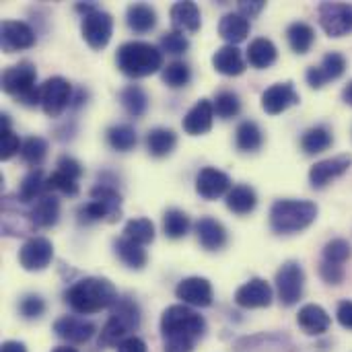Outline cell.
<instances>
[{"label": "cell", "instance_id": "obj_22", "mask_svg": "<svg viewBox=\"0 0 352 352\" xmlns=\"http://www.w3.org/2000/svg\"><path fill=\"white\" fill-rule=\"evenodd\" d=\"M297 324H299V328L305 334H309V336H322V334H326L330 330L332 318L328 316V311L322 305L309 303V305H303L299 309Z\"/></svg>", "mask_w": 352, "mask_h": 352}, {"label": "cell", "instance_id": "obj_12", "mask_svg": "<svg viewBox=\"0 0 352 352\" xmlns=\"http://www.w3.org/2000/svg\"><path fill=\"white\" fill-rule=\"evenodd\" d=\"M344 72H346V58L340 52H328L322 58V64L320 66H309L307 68L305 78H307V85L311 89H322L330 80L340 78Z\"/></svg>", "mask_w": 352, "mask_h": 352}, {"label": "cell", "instance_id": "obj_56", "mask_svg": "<svg viewBox=\"0 0 352 352\" xmlns=\"http://www.w3.org/2000/svg\"><path fill=\"white\" fill-rule=\"evenodd\" d=\"M52 352H78L76 349H70V346H56Z\"/></svg>", "mask_w": 352, "mask_h": 352}, {"label": "cell", "instance_id": "obj_27", "mask_svg": "<svg viewBox=\"0 0 352 352\" xmlns=\"http://www.w3.org/2000/svg\"><path fill=\"white\" fill-rule=\"evenodd\" d=\"M250 19H245L243 14L239 12H227L221 23H219V35L229 43V45H237L241 41L248 39L250 35Z\"/></svg>", "mask_w": 352, "mask_h": 352}, {"label": "cell", "instance_id": "obj_34", "mask_svg": "<svg viewBox=\"0 0 352 352\" xmlns=\"http://www.w3.org/2000/svg\"><path fill=\"white\" fill-rule=\"evenodd\" d=\"M287 39L295 54H307L316 41V29L305 21H295L287 29Z\"/></svg>", "mask_w": 352, "mask_h": 352}, {"label": "cell", "instance_id": "obj_29", "mask_svg": "<svg viewBox=\"0 0 352 352\" xmlns=\"http://www.w3.org/2000/svg\"><path fill=\"white\" fill-rule=\"evenodd\" d=\"M126 23L136 33H148L157 25V12L151 4L134 2L126 8Z\"/></svg>", "mask_w": 352, "mask_h": 352}, {"label": "cell", "instance_id": "obj_15", "mask_svg": "<svg viewBox=\"0 0 352 352\" xmlns=\"http://www.w3.org/2000/svg\"><path fill=\"white\" fill-rule=\"evenodd\" d=\"M175 297L190 307H210L214 293H212V285L206 278L190 276L175 287Z\"/></svg>", "mask_w": 352, "mask_h": 352}, {"label": "cell", "instance_id": "obj_40", "mask_svg": "<svg viewBox=\"0 0 352 352\" xmlns=\"http://www.w3.org/2000/svg\"><path fill=\"white\" fill-rule=\"evenodd\" d=\"M21 146H23V142H21L19 136L12 132L8 116L2 113V116H0V159H2V161L12 159L16 153H21Z\"/></svg>", "mask_w": 352, "mask_h": 352}, {"label": "cell", "instance_id": "obj_9", "mask_svg": "<svg viewBox=\"0 0 352 352\" xmlns=\"http://www.w3.org/2000/svg\"><path fill=\"white\" fill-rule=\"evenodd\" d=\"M305 272L299 262H285L276 272V293L285 307H293L303 297Z\"/></svg>", "mask_w": 352, "mask_h": 352}, {"label": "cell", "instance_id": "obj_38", "mask_svg": "<svg viewBox=\"0 0 352 352\" xmlns=\"http://www.w3.org/2000/svg\"><path fill=\"white\" fill-rule=\"evenodd\" d=\"M45 192H47V188H45L43 173L39 169H31L19 186V200L21 202H37Z\"/></svg>", "mask_w": 352, "mask_h": 352}, {"label": "cell", "instance_id": "obj_32", "mask_svg": "<svg viewBox=\"0 0 352 352\" xmlns=\"http://www.w3.org/2000/svg\"><path fill=\"white\" fill-rule=\"evenodd\" d=\"M235 144L241 153H256L264 144V132L254 120H245L235 130Z\"/></svg>", "mask_w": 352, "mask_h": 352}, {"label": "cell", "instance_id": "obj_17", "mask_svg": "<svg viewBox=\"0 0 352 352\" xmlns=\"http://www.w3.org/2000/svg\"><path fill=\"white\" fill-rule=\"evenodd\" d=\"M272 299H274L272 287L264 278H252L245 285H241L235 293V303L243 309L270 307Z\"/></svg>", "mask_w": 352, "mask_h": 352}, {"label": "cell", "instance_id": "obj_53", "mask_svg": "<svg viewBox=\"0 0 352 352\" xmlns=\"http://www.w3.org/2000/svg\"><path fill=\"white\" fill-rule=\"evenodd\" d=\"M118 352H146V342L138 336H130L118 344Z\"/></svg>", "mask_w": 352, "mask_h": 352}, {"label": "cell", "instance_id": "obj_2", "mask_svg": "<svg viewBox=\"0 0 352 352\" xmlns=\"http://www.w3.org/2000/svg\"><path fill=\"white\" fill-rule=\"evenodd\" d=\"M118 299L120 295L118 289L111 285V280L97 278V276L82 278L64 293L66 305L78 316H91L103 309H111L118 303Z\"/></svg>", "mask_w": 352, "mask_h": 352}, {"label": "cell", "instance_id": "obj_42", "mask_svg": "<svg viewBox=\"0 0 352 352\" xmlns=\"http://www.w3.org/2000/svg\"><path fill=\"white\" fill-rule=\"evenodd\" d=\"M161 78H163V82H165L167 87H171V89H182V87H186V85L192 80V70H190V66H188L186 62L175 60V62H169L167 66H163Z\"/></svg>", "mask_w": 352, "mask_h": 352}, {"label": "cell", "instance_id": "obj_55", "mask_svg": "<svg viewBox=\"0 0 352 352\" xmlns=\"http://www.w3.org/2000/svg\"><path fill=\"white\" fill-rule=\"evenodd\" d=\"M342 99H344V103H349L352 105V80L344 87V91H342Z\"/></svg>", "mask_w": 352, "mask_h": 352}, {"label": "cell", "instance_id": "obj_35", "mask_svg": "<svg viewBox=\"0 0 352 352\" xmlns=\"http://www.w3.org/2000/svg\"><path fill=\"white\" fill-rule=\"evenodd\" d=\"M334 142V136H332V130L324 124L320 126H314L309 130L303 132L301 136V148L307 153V155H318V153H324L332 146Z\"/></svg>", "mask_w": 352, "mask_h": 352}, {"label": "cell", "instance_id": "obj_45", "mask_svg": "<svg viewBox=\"0 0 352 352\" xmlns=\"http://www.w3.org/2000/svg\"><path fill=\"white\" fill-rule=\"evenodd\" d=\"M352 258V248L346 239H332L324 245L322 252V262L334 264V266H344Z\"/></svg>", "mask_w": 352, "mask_h": 352}, {"label": "cell", "instance_id": "obj_8", "mask_svg": "<svg viewBox=\"0 0 352 352\" xmlns=\"http://www.w3.org/2000/svg\"><path fill=\"white\" fill-rule=\"evenodd\" d=\"M41 93V109L47 118H58L64 113L68 105H72V85L64 76H52L43 85H39Z\"/></svg>", "mask_w": 352, "mask_h": 352}, {"label": "cell", "instance_id": "obj_25", "mask_svg": "<svg viewBox=\"0 0 352 352\" xmlns=\"http://www.w3.org/2000/svg\"><path fill=\"white\" fill-rule=\"evenodd\" d=\"M171 25L175 27V31L182 33H196L202 25V16H200V8L196 2H175L171 6Z\"/></svg>", "mask_w": 352, "mask_h": 352}, {"label": "cell", "instance_id": "obj_19", "mask_svg": "<svg viewBox=\"0 0 352 352\" xmlns=\"http://www.w3.org/2000/svg\"><path fill=\"white\" fill-rule=\"evenodd\" d=\"M54 332L70 344H82L95 336V324L78 316H62L54 322Z\"/></svg>", "mask_w": 352, "mask_h": 352}, {"label": "cell", "instance_id": "obj_13", "mask_svg": "<svg viewBox=\"0 0 352 352\" xmlns=\"http://www.w3.org/2000/svg\"><path fill=\"white\" fill-rule=\"evenodd\" d=\"M54 258V245L45 237H31L19 252V264L27 272H39L50 266Z\"/></svg>", "mask_w": 352, "mask_h": 352}, {"label": "cell", "instance_id": "obj_54", "mask_svg": "<svg viewBox=\"0 0 352 352\" xmlns=\"http://www.w3.org/2000/svg\"><path fill=\"white\" fill-rule=\"evenodd\" d=\"M0 352H27L25 344L23 342H16V340H6L2 342V349Z\"/></svg>", "mask_w": 352, "mask_h": 352}, {"label": "cell", "instance_id": "obj_24", "mask_svg": "<svg viewBox=\"0 0 352 352\" xmlns=\"http://www.w3.org/2000/svg\"><path fill=\"white\" fill-rule=\"evenodd\" d=\"M196 235L200 245L208 252H219L227 245V229L212 217H202L196 223Z\"/></svg>", "mask_w": 352, "mask_h": 352}, {"label": "cell", "instance_id": "obj_48", "mask_svg": "<svg viewBox=\"0 0 352 352\" xmlns=\"http://www.w3.org/2000/svg\"><path fill=\"white\" fill-rule=\"evenodd\" d=\"M19 311L25 320H39L45 314V301L37 295H27L19 303Z\"/></svg>", "mask_w": 352, "mask_h": 352}, {"label": "cell", "instance_id": "obj_49", "mask_svg": "<svg viewBox=\"0 0 352 352\" xmlns=\"http://www.w3.org/2000/svg\"><path fill=\"white\" fill-rule=\"evenodd\" d=\"M320 276H322V280L326 285L338 287V285H342V280L346 276V270H344V266H334V264L320 262Z\"/></svg>", "mask_w": 352, "mask_h": 352}, {"label": "cell", "instance_id": "obj_51", "mask_svg": "<svg viewBox=\"0 0 352 352\" xmlns=\"http://www.w3.org/2000/svg\"><path fill=\"white\" fill-rule=\"evenodd\" d=\"M336 318H338V324L346 330H352V301H340L338 303V309H336Z\"/></svg>", "mask_w": 352, "mask_h": 352}, {"label": "cell", "instance_id": "obj_36", "mask_svg": "<svg viewBox=\"0 0 352 352\" xmlns=\"http://www.w3.org/2000/svg\"><path fill=\"white\" fill-rule=\"evenodd\" d=\"M120 101H122V107L126 109V113L132 118H140L148 109V95L144 93V89L140 85L124 87L120 93Z\"/></svg>", "mask_w": 352, "mask_h": 352}, {"label": "cell", "instance_id": "obj_18", "mask_svg": "<svg viewBox=\"0 0 352 352\" xmlns=\"http://www.w3.org/2000/svg\"><path fill=\"white\" fill-rule=\"evenodd\" d=\"M352 165L351 155H338V157H330L324 161H318L311 169H309V184L318 190L326 188L330 182L338 179L340 175H344Z\"/></svg>", "mask_w": 352, "mask_h": 352}, {"label": "cell", "instance_id": "obj_52", "mask_svg": "<svg viewBox=\"0 0 352 352\" xmlns=\"http://www.w3.org/2000/svg\"><path fill=\"white\" fill-rule=\"evenodd\" d=\"M264 6H266L264 0H252V2L241 0V2H239V14H243L245 19H252V16L260 14V12L264 10Z\"/></svg>", "mask_w": 352, "mask_h": 352}, {"label": "cell", "instance_id": "obj_44", "mask_svg": "<svg viewBox=\"0 0 352 352\" xmlns=\"http://www.w3.org/2000/svg\"><path fill=\"white\" fill-rule=\"evenodd\" d=\"M45 155H47V142H45L41 136H29V138L23 140L21 159H23L27 165H31L33 169H35L37 165L43 163Z\"/></svg>", "mask_w": 352, "mask_h": 352}, {"label": "cell", "instance_id": "obj_3", "mask_svg": "<svg viewBox=\"0 0 352 352\" xmlns=\"http://www.w3.org/2000/svg\"><path fill=\"white\" fill-rule=\"evenodd\" d=\"M116 62L122 74L144 78L163 70V52L148 41H126L118 47Z\"/></svg>", "mask_w": 352, "mask_h": 352}, {"label": "cell", "instance_id": "obj_16", "mask_svg": "<svg viewBox=\"0 0 352 352\" xmlns=\"http://www.w3.org/2000/svg\"><path fill=\"white\" fill-rule=\"evenodd\" d=\"M301 101L293 82H276L262 93V109L270 116H278Z\"/></svg>", "mask_w": 352, "mask_h": 352}, {"label": "cell", "instance_id": "obj_26", "mask_svg": "<svg viewBox=\"0 0 352 352\" xmlns=\"http://www.w3.org/2000/svg\"><path fill=\"white\" fill-rule=\"evenodd\" d=\"M212 66L217 72L225 76H239L245 72V60L239 52L237 45H223L214 52L212 56Z\"/></svg>", "mask_w": 352, "mask_h": 352}, {"label": "cell", "instance_id": "obj_21", "mask_svg": "<svg viewBox=\"0 0 352 352\" xmlns=\"http://www.w3.org/2000/svg\"><path fill=\"white\" fill-rule=\"evenodd\" d=\"M214 122V107L210 99H200L196 101V105L186 113L182 126L186 130V134L190 136H202L206 132H210Z\"/></svg>", "mask_w": 352, "mask_h": 352}, {"label": "cell", "instance_id": "obj_23", "mask_svg": "<svg viewBox=\"0 0 352 352\" xmlns=\"http://www.w3.org/2000/svg\"><path fill=\"white\" fill-rule=\"evenodd\" d=\"M27 214L35 229H50L60 219V202L56 196L43 194L37 202H33V206Z\"/></svg>", "mask_w": 352, "mask_h": 352}, {"label": "cell", "instance_id": "obj_14", "mask_svg": "<svg viewBox=\"0 0 352 352\" xmlns=\"http://www.w3.org/2000/svg\"><path fill=\"white\" fill-rule=\"evenodd\" d=\"M0 41H2V50L6 54L19 52V50H29L35 45V31L25 21L6 19L0 25Z\"/></svg>", "mask_w": 352, "mask_h": 352}, {"label": "cell", "instance_id": "obj_50", "mask_svg": "<svg viewBox=\"0 0 352 352\" xmlns=\"http://www.w3.org/2000/svg\"><path fill=\"white\" fill-rule=\"evenodd\" d=\"M58 171H62L64 175H68V177H72V179H80V175L85 173V169H82V165L74 159V157H68V155H62L60 159H58Z\"/></svg>", "mask_w": 352, "mask_h": 352}, {"label": "cell", "instance_id": "obj_1", "mask_svg": "<svg viewBox=\"0 0 352 352\" xmlns=\"http://www.w3.org/2000/svg\"><path fill=\"white\" fill-rule=\"evenodd\" d=\"M206 322L190 305H171L161 316V336L165 352H192L204 336Z\"/></svg>", "mask_w": 352, "mask_h": 352}, {"label": "cell", "instance_id": "obj_31", "mask_svg": "<svg viewBox=\"0 0 352 352\" xmlns=\"http://www.w3.org/2000/svg\"><path fill=\"white\" fill-rule=\"evenodd\" d=\"M258 206L256 190L248 184L233 186L227 194V208L235 214H250Z\"/></svg>", "mask_w": 352, "mask_h": 352}, {"label": "cell", "instance_id": "obj_37", "mask_svg": "<svg viewBox=\"0 0 352 352\" xmlns=\"http://www.w3.org/2000/svg\"><path fill=\"white\" fill-rule=\"evenodd\" d=\"M138 134L130 124H118L107 130V144L118 153H128L136 146Z\"/></svg>", "mask_w": 352, "mask_h": 352}, {"label": "cell", "instance_id": "obj_43", "mask_svg": "<svg viewBox=\"0 0 352 352\" xmlns=\"http://www.w3.org/2000/svg\"><path fill=\"white\" fill-rule=\"evenodd\" d=\"M212 107L221 120H231L241 111V101H239V95L233 91H219L214 95Z\"/></svg>", "mask_w": 352, "mask_h": 352}, {"label": "cell", "instance_id": "obj_10", "mask_svg": "<svg viewBox=\"0 0 352 352\" xmlns=\"http://www.w3.org/2000/svg\"><path fill=\"white\" fill-rule=\"evenodd\" d=\"M80 33L91 50H103L113 35V16L103 8H95L82 14Z\"/></svg>", "mask_w": 352, "mask_h": 352}, {"label": "cell", "instance_id": "obj_30", "mask_svg": "<svg viewBox=\"0 0 352 352\" xmlns=\"http://www.w3.org/2000/svg\"><path fill=\"white\" fill-rule=\"evenodd\" d=\"M276 58H278V50L268 37H258L248 47V62L258 70L270 68L276 62Z\"/></svg>", "mask_w": 352, "mask_h": 352}, {"label": "cell", "instance_id": "obj_39", "mask_svg": "<svg viewBox=\"0 0 352 352\" xmlns=\"http://www.w3.org/2000/svg\"><path fill=\"white\" fill-rule=\"evenodd\" d=\"M190 217L179 208H169L163 214V231L169 239H182L190 233Z\"/></svg>", "mask_w": 352, "mask_h": 352}, {"label": "cell", "instance_id": "obj_7", "mask_svg": "<svg viewBox=\"0 0 352 352\" xmlns=\"http://www.w3.org/2000/svg\"><path fill=\"white\" fill-rule=\"evenodd\" d=\"M78 223L91 225L99 221L116 223L122 217V196L109 184H99L91 190V202L82 204L76 212Z\"/></svg>", "mask_w": 352, "mask_h": 352}, {"label": "cell", "instance_id": "obj_46", "mask_svg": "<svg viewBox=\"0 0 352 352\" xmlns=\"http://www.w3.org/2000/svg\"><path fill=\"white\" fill-rule=\"evenodd\" d=\"M159 50L165 52V54H171V56H182L190 50V41L188 37L182 33V31H167L161 35L159 39Z\"/></svg>", "mask_w": 352, "mask_h": 352}, {"label": "cell", "instance_id": "obj_6", "mask_svg": "<svg viewBox=\"0 0 352 352\" xmlns=\"http://www.w3.org/2000/svg\"><path fill=\"white\" fill-rule=\"evenodd\" d=\"M37 70L31 62L23 60L14 66H8L2 72V91L10 97H14L19 103L27 107L41 105V93L39 87H35Z\"/></svg>", "mask_w": 352, "mask_h": 352}, {"label": "cell", "instance_id": "obj_41", "mask_svg": "<svg viewBox=\"0 0 352 352\" xmlns=\"http://www.w3.org/2000/svg\"><path fill=\"white\" fill-rule=\"evenodd\" d=\"M124 237L140 243V245H148L155 241V225L151 219H130L124 227Z\"/></svg>", "mask_w": 352, "mask_h": 352}, {"label": "cell", "instance_id": "obj_47", "mask_svg": "<svg viewBox=\"0 0 352 352\" xmlns=\"http://www.w3.org/2000/svg\"><path fill=\"white\" fill-rule=\"evenodd\" d=\"M45 188H47V192H60L64 196H76L78 194V182L64 175L58 169L45 179Z\"/></svg>", "mask_w": 352, "mask_h": 352}, {"label": "cell", "instance_id": "obj_11", "mask_svg": "<svg viewBox=\"0 0 352 352\" xmlns=\"http://www.w3.org/2000/svg\"><path fill=\"white\" fill-rule=\"evenodd\" d=\"M318 19L330 37L352 33V4L349 2H322L318 6Z\"/></svg>", "mask_w": 352, "mask_h": 352}, {"label": "cell", "instance_id": "obj_4", "mask_svg": "<svg viewBox=\"0 0 352 352\" xmlns=\"http://www.w3.org/2000/svg\"><path fill=\"white\" fill-rule=\"evenodd\" d=\"M318 219V206L309 200H276L270 208V227L278 235L305 231Z\"/></svg>", "mask_w": 352, "mask_h": 352}, {"label": "cell", "instance_id": "obj_20", "mask_svg": "<svg viewBox=\"0 0 352 352\" xmlns=\"http://www.w3.org/2000/svg\"><path fill=\"white\" fill-rule=\"evenodd\" d=\"M229 190H231V177L217 167H204L196 175V192L204 200H217L229 194Z\"/></svg>", "mask_w": 352, "mask_h": 352}, {"label": "cell", "instance_id": "obj_33", "mask_svg": "<svg viewBox=\"0 0 352 352\" xmlns=\"http://www.w3.org/2000/svg\"><path fill=\"white\" fill-rule=\"evenodd\" d=\"M175 144H177V134L171 128H153L146 134V151L157 159L171 155Z\"/></svg>", "mask_w": 352, "mask_h": 352}, {"label": "cell", "instance_id": "obj_5", "mask_svg": "<svg viewBox=\"0 0 352 352\" xmlns=\"http://www.w3.org/2000/svg\"><path fill=\"white\" fill-rule=\"evenodd\" d=\"M140 328V309L134 299L124 297L118 299V303L111 307L109 320L101 330L99 336V346H118L126 338L134 336V332Z\"/></svg>", "mask_w": 352, "mask_h": 352}, {"label": "cell", "instance_id": "obj_28", "mask_svg": "<svg viewBox=\"0 0 352 352\" xmlns=\"http://www.w3.org/2000/svg\"><path fill=\"white\" fill-rule=\"evenodd\" d=\"M113 250H116V256L120 258V262L126 264L132 270H142L146 266V262H148L144 245H140V243H136V241H132L128 237L116 239Z\"/></svg>", "mask_w": 352, "mask_h": 352}]
</instances>
